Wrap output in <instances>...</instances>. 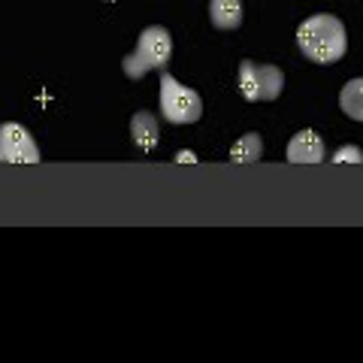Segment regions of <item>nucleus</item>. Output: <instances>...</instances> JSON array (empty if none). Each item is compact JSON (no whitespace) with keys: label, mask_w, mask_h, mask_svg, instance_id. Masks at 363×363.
Returning a JSON list of instances; mask_svg holds the SVG:
<instances>
[{"label":"nucleus","mask_w":363,"mask_h":363,"mask_svg":"<svg viewBox=\"0 0 363 363\" xmlns=\"http://www.w3.org/2000/svg\"><path fill=\"white\" fill-rule=\"evenodd\" d=\"M161 130H157V118L152 116L149 109H140V112H133V118H130V136H133V145L140 152H155L157 149V136Z\"/></svg>","instance_id":"6"},{"label":"nucleus","mask_w":363,"mask_h":363,"mask_svg":"<svg viewBox=\"0 0 363 363\" xmlns=\"http://www.w3.org/2000/svg\"><path fill=\"white\" fill-rule=\"evenodd\" d=\"M169 55H173V37L161 25H152L140 33L136 49L121 61V70L128 79H143L152 70H167Z\"/></svg>","instance_id":"2"},{"label":"nucleus","mask_w":363,"mask_h":363,"mask_svg":"<svg viewBox=\"0 0 363 363\" xmlns=\"http://www.w3.org/2000/svg\"><path fill=\"white\" fill-rule=\"evenodd\" d=\"M339 106L351 121H363V79H348L339 91Z\"/></svg>","instance_id":"9"},{"label":"nucleus","mask_w":363,"mask_h":363,"mask_svg":"<svg viewBox=\"0 0 363 363\" xmlns=\"http://www.w3.org/2000/svg\"><path fill=\"white\" fill-rule=\"evenodd\" d=\"M257 64L255 61H242L240 64V94L248 104H257Z\"/></svg>","instance_id":"11"},{"label":"nucleus","mask_w":363,"mask_h":363,"mask_svg":"<svg viewBox=\"0 0 363 363\" xmlns=\"http://www.w3.org/2000/svg\"><path fill=\"white\" fill-rule=\"evenodd\" d=\"M333 161L339 164H363V149L360 145H339L336 155H333Z\"/></svg>","instance_id":"12"},{"label":"nucleus","mask_w":363,"mask_h":363,"mask_svg":"<svg viewBox=\"0 0 363 363\" xmlns=\"http://www.w3.org/2000/svg\"><path fill=\"white\" fill-rule=\"evenodd\" d=\"M285 157L291 164H321L327 157L324 140L315 130H300L297 136H291V143L285 149Z\"/></svg>","instance_id":"5"},{"label":"nucleus","mask_w":363,"mask_h":363,"mask_svg":"<svg viewBox=\"0 0 363 363\" xmlns=\"http://www.w3.org/2000/svg\"><path fill=\"white\" fill-rule=\"evenodd\" d=\"M297 45L306 55V61L336 64V61H342L348 52V33L336 16L318 13V16H309L297 28Z\"/></svg>","instance_id":"1"},{"label":"nucleus","mask_w":363,"mask_h":363,"mask_svg":"<svg viewBox=\"0 0 363 363\" xmlns=\"http://www.w3.org/2000/svg\"><path fill=\"white\" fill-rule=\"evenodd\" d=\"M260 155H264V140H260V133H242V140H236L233 149H230V161L255 164V161H260Z\"/></svg>","instance_id":"10"},{"label":"nucleus","mask_w":363,"mask_h":363,"mask_svg":"<svg viewBox=\"0 0 363 363\" xmlns=\"http://www.w3.org/2000/svg\"><path fill=\"white\" fill-rule=\"evenodd\" d=\"M176 161H182V164H191V161H197V155L185 149V152H179V155H176Z\"/></svg>","instance_id":"13"},{"label":"nucleus","mask_w":363,"mask_h":363,"mask_svg":"<svg viewBox=\"0 0 363 363\" xmlns=\"http://www.w3.org/2000/svg\"><path fill=\"white\" fill-rule=\"evenodd\" d=\"M104 4H116V0H104Z\"/></svg>","instance_id":"14"},{"label":"nucleus","mask_w":363,"mask_h":363,"mask_svg":"<svg viewBox=\"0 0 363 363\" xmlns=\"http://www.w3.org/2000/svg\"><path fill=\"white\" fill-rule=\"evenodd\" d=\"M161 116L169 124H194L203 116V100L194 88L182 85L176 76L161 70Z\"/></svg>","instance_id":"3"},{"label":"nucleus","mask_w":363,"mask_h":363,"mask_svg":"<svg viewBox=\"0 0 363 363\" xmlns=\"http://www.w3.org/2000/svg\"><path fill=\"white\" fill-rule=\"evenodd\" d=\"M0 161H4V155H0Z\"/></svg>","instance_id":"15"},{"label":"nucleus","mask_w":363,"mask_h":363,"mask_svg":"<svg viewBox=\"0 0 363 363\" xmlns=\"http://www.w3.org/2000/svg\"><path fill=\"white\" fill-rule=\"evenodd\" d=\"M257 100H276L285 88V73L272 64H257Z\"/></svg>","instance_id":"8"},{"label":"nucleus","mask_w":363,"mask_h":363,"mask_svg":"<svg viewBox=\"0 0 363 363\" xmlns=\"http://www.w3.org/2000/svg\"><path fill=\"white\" fill-rule=\"evenodd\" d=\"M0 155H4V161H13V164H37L40 161V149H37V143H33L30 130L16 121L0 124Z\"/></svg>","instance_id":"4"},{"label":"nucleus","mask_w":363,"mask_h":363,"mask_svg":"<svg viewBox=\"0 0 363 363\" xmlns=\"http://www.w3.org/2000/svg\"><path fill=\"white\" fill-rule=\"evenodd\" d=\"M242 0H209V21L218 30H236L242 25Z\"/></svg>","instance_id":"7"}]
</instances>
